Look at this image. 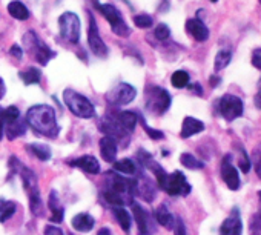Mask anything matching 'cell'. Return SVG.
I'll use <instances>...</instances> for the list:
<instances>
[{
  "label": "cell",
  "instance_id": "6da1fadb",
  "mask_svg": "<svg viewBox=\"0 0 261 235\" xmlns=\"http://www.w3.org/2000/svg\"><path fill=\"white\" fill-rule=\"evenodd\" d=\"M27 123L37 133L49 139H56L60 126L56 119V112L48 105H36L27 112Z\"/></svg>",
  "mask_w": 261,
  "mask_h": 235
},
{
  "label": "cell",
  "instance_id": "7a4b0ae2",
  "mask_svg": "<svg viewBox=\"0 0 261 235\" xmlns=\"http://www.w3.org/2000/svg\"><path fill=\"white\" fill-rule=\"evenodd\" d=\"M63 101L66 105V108L80 119H91L95 114V108L91 103V100H88L85 95L75 92L74 89H65L63 91Z\"/></svg>",
  "mask_w": 261,
  "mask_h": 235
},
{
  "label": "cell",
  "instance_id": "3957f363",
  "mask_svg": "<svg viewBox=\"0 0 261 235\" xmlns=\"http://www.w3.org/2000/svg\"><path fill=\"white\" fill-rule=\"evenodd\" d=\"M171 95L166 89L160 86H149L146 89V109L154 115L165 114L171 106Z\"/></svg>",
  "mask_w": 261,
  "mask_h": 235
},
{
  "label": "cell",
  "instance_id": "277c9868",
  "mask_svg": "<svg viewBox=\"0 0 261 235\" xmlns=\"http://www.w3.org/2000/svg\"><path fill=\"white\" fill-rule=\"evenodd\" d=\"M23 42H25L27 49L30 51V54H33V57H34L42 66H46L48 62L56 56V54L48 48V45H45L43 40H42L34 31H28V33L23 36Z\"/></svg>",
  "mask_w": 261,
  "mask_h": 235
},
{
  "label": "cell",
  "instance_id": "5b68a950",
  "mask_svg": "<svg viewBox=\"0 0 261 235\" xmlns=\"http://www.w3.org/2000/svg\"><path fill=\"white\" fill-rule=\"evenodd\" d=\"M95 5H97L98 11L105 16V19L109 22L112 31H114L117 36H120V37H127V36L130 34L129 27L126 25V22L123 20V17H121V14H120V11H118L114 5H111V4H95Z\"/></svg>",
  "mask_w": 261,
  "mask_h": 235
},
{
  "label": "cell",
  "instance_id": "8992f818",
  "mask_svg": "<svg viewBox=\"0 0 261 235\" xmlns=\"http://www.w3.org/2000/svg\"><path fill=\"white\" fill-rule=\"evenodd\" d=\"M218 112L223 119H226L227 122H232L238 117L243 115V111H244V106H243V100L237 95H232V94H226L223 95L218 103Z\"/></svg>",
  "mask_w": 261,
  "mask_h": 235
},
{
  "label": "cell",
  "instance_id": "52a82bcc",
  "mask_svg": "<svg viewBox=\"0 0 261 235\" xmlns=\"http://www.w3.org/2000/svg\"><path fill=\"white\" fill-rule=\"evenodd\" d=\"M60 36L69 43H79L80 40V19L74 13H63L59 19Z\"/></svg>",
  "mask_w": 261,
  "mask_h": 235
},
{
  "label": "cell",
  "instance_id": "ba28073f",
  "mask_svg": "<svg viewBox=\"0 0 261 235\" xmlns=\"http://www.w3.org/2000/svg\"><path fill=\"white\" fill-rule=\"evenodd\" d=\"M160 188L163 191H166L169 195H188L191 192V189H192L191 185L188 183L186 177L180 171L168 174Z\"/></svg>",
  "mask_w": 261,
  "mask_h": 235
},
{
  "label": "cell",
  "instance_id": "9c48e42d",
  "mask_svg": "<svg viewBox=\"0 0 261 235\" xmlns=\"http://www.w3.org/2000/svg\"><path fill=\"white\" fill-rule=\"evenodd\" d=\"M137 95V89L129 83H118L108 92V101L115 106L129 105Z\"/></svg>",
  "mask_w": 261,
  "mask_h": 235
},
{
  "label": "cell",
  "instance_id": "30bf717a",
  "mask_svg": "<svg viewBox=\"0 0 261 235\" xmlns=\"http://www.w3.org/2000/svg\"><path fill=\"white\" fill-rule=\"evenodd\" d=\"M88 17H89V30H88V45L89 49L100 59H105L108 56V46L105 45V42L100 37L98 28H97V22L92 16L91 11H88Z\"/></svg>",
  "mask_w": 261,
  "mask_h": 235
},
{
  "label": "cell",
  "instance_id": "8fae6325",
  "mask_svg": "<svg viewBox=\"0 0 261 235\" xmlns=\"http://www.w3.org/2000/svg\"><path fill=\"white\" fill-rule=\"evenodd\" d=\"M243 233V223L237 207L232 209V214L223 221L220 226V235H241Z\"/></svg>",
  "mask_w": 261,
  "mask_h": 235
},
{
  "label": "cell",
  "instance_id": "7c38bea8",
  "mask_svg": "<svg viewBox=\"0 0 261 235\" xmlns=\"http://www.w3.org/2000/svg\"><path fill=\"white\" fill-rule=\"evenodd\" d=\"M221 177L229 189L237 191L240 188V175H238V171L230 163V155H226L221 163Z\"/></svg>",
  "mask_w": 261,
  "mask_h": 235
},
{
  "label": "cell",
  "instance_id": "4fadbf2b",
  "mask_svg": "<svg viewBox=\"0 0 261 235\" xmlns=\"http://www.w3.org/2000/svg\"><path fill=\"white\" fill-rule=\"evenodd\" d=\"M112 119L117 122V125L126 131L127 134H130L136 126H137V122H139V114L137 112H133V111H120L117 114H114Z\"/></svg>",
  "mask_w": 261,
  "mask_h": 235
},
{
  "label": "cell",
  "instance_id": "5bb4252c",
  "mask_svg": "<svg viewBox=\"0 0 261 235\" xmlns=\"http://www.w3.org/2000/svg\"><path fill=\"white\" fill-rule=\"evenodd\" d=\"M133 212H134V217H136V221H137V226H139V230L142 235H149L152 229L151 226V217L149 214L139 204V203H133Z\"/></svg>",
  "mask_w": 261,
  "mask_h": 235
},
{
  "label": "cell",
  "instance_id": "9a60e30c",
  "mask_svg": "<svg viewBox=\"0 0 261 235\" xmlns=\"http://www.w3.org/2000/svg\"><path fill=\"white\" fill-rule=\"evenodd\" d=\"M186 31L197 42H206L209 39V30L200 19H189L186 22Z\"/></svg>",
  "mask_w": 261,
  "mask_h": 235
},
{
  "label": "cell",
  "instance_id": "2e32d148",
  "mask_svg": "<svg viewBox=\"0 0 261 235\" xmlns=\"http://www.w3.org/2000/svg\"><path fill=\"white\" fill-rule=\"evenodd\" d=\"M69 165L77 166V168H80L82 171H85L88 174H98L100 172V163L92 155H82L80 159L72 160Z\"/></svg>",
  "mask_w": 261,
  "mask_h": 235
},
{
  "label": "cell",
  "instance_id": "e0dca14e",
  "mask_svg": "<svg viewBox=\"0 0 261 235\" xmlns=\"http://www.w3.org/2000/svg\"><path fill=\"white\" fill-rule=\"evenodd\" d=\"M100 152H101V157L105 162L108 163H112L117 157V142L115 139L109 137V136H105L101 140H100Z\"/></svg>",
  "mask_w": 261,
  "mask_h": 235
},
{
  "label": "cell",
  "instance_id": "ac0fdd59",
  "mask_svg": "<svg viewBox=\"0 0 261 235\" xmlns=\"http://www.w3.org/2000/svg\"><path fill=\"white\" fill-rule=\"evenodd\" d=\"M203 129H204L203 122H200L198 119H194V117H186L183 120V126H181V137L189 139V137L201 133Z\"/></svg>",
  "mask_w": 261,
  "mask_h": 235
},
{
  "label": "cell",
  "instance_id": "d6986e66",
  "mask_svg": "<svg viewBox=\"0 0 261 235\" xmlns=\"http://www.w3.org/2000/svg\"><path fill=\"white\" fill-rule=\"evenodd\" d=\"M71 224H72V227H74L75 230L89 232V230L94 227L95 221H94V218H92L89 214H77V215L72 218Z\"/></svg>",
  "mask_w": 261,
  "mask_h": 235
},
{
  "label": "cell",
  "instance_id": "ffe728a7",
  "mask_svg": "<svg viewBox=\"0 0 261 235\" xmlns=\"http://www.w3.org/2000/svg\"><path fill=\"white\" fill-rule=\"evenodd\" d=\"M136 195L143 197L146 201H152L155 198V189L151 180H146V178H143L142 181L136 180Z\"/></svg>",
  "mask_w": 261,
  "mask_h": 235
},
{
  "label": "cell",
  "instance_id": "44dd1931",
  "mask_svg": "<svg viewBox=\"0 0 261 235\" xmlns=\"http://www.w3.org/2000/svg\"><path fill=\"white\" fill-rule=\"evenodd\" d=\"M49 209H51V212H53L51 221H53V223H62V221H63V215H65V209H63V206L60 204V200H59L56 191H53L51 195H49Z\"/></svg>",
  "mask_w": 261,
  "mask_h": 235
},
{
  "label": "cell",
  "instance_id": "7402d4cb",
  "mask_svg": "<svg viewBox=\"0 0 261 235\" xmlns=\"http://www.w3.org/2000/svg\"><path fill=\"white\" fill-rule=\"evenodd\" d=\"M155 218H157V221H159L163 227L174 229L175 218H174V215L168 211L166 204H162V206L157 207V211H155Z\"/></svg>",
  "mask_w": 261,
  "mask_h": 235
},
{
  "label": "cell",
  "instance_id": "603a6c76",
  "mask_svg": "<svg viewBox=\"0 0 261 235\" xmlns=\"http://www.w3.org/2000/svg\"><path fill=\"white\" fill-rule=\"evenodd\" d=\"M8 13H10L11 17L17 19V20H27L30 17L28 8L22 2H19V0H14V2H11L8 5Z\"/></svg>",
  "mask_w": 261,
  "mask_h": 235
},
{
  "label": "cell",
  "instance_id": "cb8c5ba5",
  "mask_svg": "<svg viewBox=\"0 0 261 235\" xmlns=\"http://www.w3.org/2000/svg\"><path fill=\"white\" fill-rule=\"evenodd\" d=\"M19 77L23 80L25 85H36V83H39L40 79H42V71H40L39 68L31 66V68H27V69L20 71V72H19Z\"/></svg>",
  "mask_w": 261,
  "mask_h": 235
},
{
  "label": "cell",
  "instance_id": "d4e9b609",
  "mask_svg": "<svg viewBox=\"0 0 261 235\" xmlns=\"http://www.w3.org/2000/svg\"><path fill=\"white\" fill-rule=\"evenodd\" d=\"M114 215H115L120 227L127 232L130 229V223H133V218H130L129 212L124 211V207H114Z\"/></svg>",
  "mask_w": 261,
  "mask_h": 235
},
{
  "label": "cell",
  "instance_id": "484cf974",
  "mask_svg": "<svg viewBox=\"0 0 261 235\" xmlns=\"http://www.w3.org/2000/svg\"><path fill=\"white\" fill-rule=\"evenodd\" d=\"M230 59H232V54L230 51H226V49H221L217 53L215 56V62H214V69L218 72L221 69H224L229 63H230Z\"/></svg>",
  "mask_w": 261,
  "mask_h": 235
},
{
  "label": "cell",
  "instance_id": "4316f807",
  "mask_svg": "<svg viewBox=\"0 0 261 235\" xmlns=\"http://www.w3.org/2000/svg\"><path fill=\"white\" fill-rule=\"evenodd\" d=\"M16 212V203L8 200H0V221H7Z\"/></svg>",
  "mask_w": 261,
  "mask_h": 235
},
{
  "label": "cell",
  "instance_id": "83f0119b",
  "mask_svg": "<svg viewBox=\"0 0 261 235\" xmlns=\"http://www.w3.org/2000/svg\"><path fill=\"white\" fill-rule=\"evenodd\" d=\"M30 151L42 162H46L51 159V149L46 145H40V143H33L30 145Z\"/></svg>",
  "mask_w": 261,
  "mask_h": 235
},
{
  "label": "cell",
  "instance_id": "f1b7e54d",
  "mask_svg": "<svg viewBox=\"0 0 261 235\" xmlns=\"http://www.w3.org/2000/svg\"><path fill=\"white\" fill-rule=\"evenodd\" d=\"M114 169L117 172H121V174H126V175H130V174H136V165L133 160L129 159H124V160H120V162H115L114 163Z\"/></svg>",
  "mask_w": 261,
  "mask_h": 235
},
{
  "label": "cell",
  "instance_id": "f546056e",
  "mask_svg": "<svg viewBox=\"0 0 261 235\" xmlns=\"http://www.w3.org/2000/svg\"><path fill=\"white\" fill-rule=\"evenodd\" d=\"M7 133H8V139L10 140H14V139H17V137H20V136L25 134V123L19 119L14 123L7 125Z\"/></svg>",
  "mask_w": 261,
  "mask_h": 235
},
{
  "label": "cell",
  "instance_id": "4dcf8cb0",
  "mask_svg": "<svg viewBox=\"0 0 261 235\" xmlns=\"http://www.w3.org/2000/svg\"><path fill=\"white\" fill-rule=\"evenodd\" d=\"M180 162L185 168L188 169H201L204 168V162L198 160L197 157H194L192 154H181L180 157Z\"/></svg>",
  "mask_w": 261,
  "mask_h": 235
},
{
  "label": "cell",
  "instance_id": "1f68e13d",
  "mask_svg": "<svg viewBox=\"0 0 261 235\" xmlns=\"http://www.w3.org/2000/svg\"><path fill=\"white\" fill-rule=\"evenodd\" d=\"M171 82L175 88L181 89L189 85V74L186 71H175L171 77Z\"/></svg>",
  "mask_w": 261,
  "mask_h": 235
},
{
  "label": "cell",
  "instance_id": "d6a6232c",
  "mask_svg": "<svg viewBox=\"0 0 261 235\" xmlns=\"http://www.w3.org/2000/svg\"><path fill=\"white\" fill-rule=\"evenodd\" d=\"M19 119H20V111H19V108H16V106H8V108L4 111V122H5L7 125L14 123V122L19 120Z\"/></svg>",
  "mask_w": 261,
  "mask_h": 235
},
{
  "label": "cell",
  "instance_id": "836d02e7",
  "mask_svg": "<svg viewBox=\"0 0 261 235\" xmlns=\"http://www.w3.org/2000/svg\"><path fill=\"white\" fill-rule=\"evenodd\" d=\"M154 23L152 17L149 14H137L134 16V25L137 28H142V30H146V28H151Z\"/></svg>",
  "mask_w": 261,
  "mask_h": 235
},
{
  "label": "cell",
  "instance_id": "e575fe53",
  "mask_svg": "<svg viewBox=\"0 0 261 235\" xmlns=\"http://www.w3.org/2000/svg\"><path fill=\"white\" fill-rule=\"evenodd\" d=\"M30 207H31L33 215H36V217L43 215V204H42L40 195H33V197H30Z\"/></svg>",
  "mask_w": 261,
  "mask_h": 235
},
{
  "label": "cell",
  "instance_id": "d590c367",
  "mask_svg": "<svg viewBox=\"0 0 261 235\" xmlns=\"http://www.w3.org/2000/svg\"><path fill=\"white\" fill-rule=\"evenodd\" d=\"M238 149H240V159H238V165H240L241 171H243L244 174H247V172L250 171V166H252V163H250V159L247 157V154H246L244 148H238Z\"/></svg>",
  "mask_w": 261,
  "mask_h": 235
},
{
  "label": "cell",
  "instance_id": "8d00e7d4",
  "mask_svg": "<svg viewBox=\"0 0 261 235\" xmlns=\"http://www.w3.org/2000/svg\"><path fill=\"white\" fill-rule=\"evenodd\" d=\"M154 36H155V39H159V40H168V39H169V36H171V30H169V27H168V25L160 23V25L155 28Z\"/></svg>",
  "mask_w": 261,
  "mask_h": 235
},
{
  "label": "cell",
  "instance_id": "74e56055",
  "mask_svg": "<svg viewBox=\"0 0 261 235\" xmlns=\"http://www.w3.org/2000/svg\"><path fill=\"white\" fill-rule=\"evenodd\" d=\"M250 233L261 235V214L259 212H256L250 220Z\"/></svg>",
  "mask_w": 261,
  "mask_h": 235
},
{
  "label": "cell",
  "instance_id": "f35d334b",
  "mask_svg": "<svg viewBox=\"0 0 261 235\" xmlns=\"http://www.w3.org/2000/svg\"><path fill=\"white\" fill-rule=\"evenodd\" d=\"M139 120L142 122V125H143V128H145V131L148 133V136L151 137V139H154V140H160V139H163L165 137V134L162 133V131H157V129H152V128H149L146 123H145V120L140 117V114H139Z\"/></svg>",
  "mask_w": 261,
  "mask_h": 235
},
{
  "label": "cell",
  "instance_id": "ab89813d",
  "mask_svg": "<svg viewBox=\"0 0 261 235\" xmlns=\"http://www.w3.org/2000/svg\"><path fill=\"white\" fill-rule=\"evenodd\" d=\"M253 166H255V172L256 175L261 178V145L256 148V151L253 152Z\"/></svg>",
  "mask_w": 261,
  "mask_h": 235
},
{
  "label": "cell",
  "instance_id": "60d3db41",
  "mask_svg": "<svg viewBox=\"0 0 261 235\" xmlns=\"http://www.w3.org/2000/svg\"><path fill=\"white\" fill-rule=\"evenodd\" d=\"M174 230H175V235H186V227L181 218H175Z\"/></svg>",
  "mask_w": 261,
  "mask_h": 235
},
{
  "label": "cell",
  "instance_id": "b9f144b4",
  "mask_svg": "<svg viewBox=\"0 0 261 235\" xmlns=\"http://www.w3.org/2000/svg\"><path fill=\"white\" fill-rule=\"evenodd\" d=\"M252 65L255 68L261 69V48H258L252 53Z\"/></svg>",
  "mask_w": 261,
  "mask_h": 235
},
{
  "label": "cell",
  "instance_id": "7bdbcfd3",
  "mask_svg": "<svg viewBox=\"0 0 261 235\" xmlns=\"http://www.w3.org/2000/svg\"><path fill=\"white\" fill-rule=\"evenodd\" d=\"M10 54H11L13 57H16V59H19V60L23 57V51H22V48H20L19 45H13L11 49H10Z\"/></svg>",
  "mask_w": 261,
  "mask_h": 235
},
{
  "label": "cell",
  "instance_id": "ee69618b",
  "mask_svg": "<svg viewBox=\"0 0 261 235\" xmlns=\"http://www.w3.org/2000/svg\"><path fill=\"white\" fill-rule=\"evenodd\" d=\"M45 235H65L62 229L56 227V226H46L45 227Z\"/></svg>",
  "mask_w": 261,
  "mask_h": 235
},
{
  "label": "cell",
  "instance_id": "f6af8a7d",
  "mask_svg": "<svg viewBox=\"0 0 261 235\" xmlns=\"http://www.w3.org/2000/svg\"><path fill=\"white\" fill-rule=\"evenodd\" d=\"M255 103H256V106L261 109V79H259V82H258V92H256V97H255Z\"/></svg>",
  "mask_w": 261,
  "mask_h": 235
},
{
  "label": "cell",
  "instance_id": "bcb514c9",
  "mask_svg": "<svg viewBox=\"0 0 261 235\" xmlns=\"http://www.w3.org/2000/svg\"><path fill=\"white\" fill-rule=\"evenodd\" d=\"M4 126H5V122H4V111L0 109V139L4 136Z\"/></svg>",
  "mask_w": 261,
  "mask_h": 235
},
{
  "label": "cell",
  "instance_id": "7dc6e473",
  "mask_svg": "<svg viewBox=\"0 0 261 235\" xmlns=\"http://www.w3.org/2000/svg\"><path fill=\"white\" fill-rule=\"evenodd\" d=\"M220 82H221V79H220V77H215V75H212V77H211V86H212V88L218 86V85H220Z\"/></svg>",
  "mask_w": 261,
  "mask_h": 235
},
{
  "label": "cell",
  "instance_id": "c3c4849f",
  "mask_svg": "<svg viewBox=\"0 0 261 235\" xmlns=\"http://www.w3.org/2000/svg\"><path fill=\"white\" fill-rule=\"evenodd\" d=\"M189 88H191V91H195L198 95H201V92H203V91H201V86H200L198 83H195V85H191Z\"/></svg>",
  "mask_w": 261,
  "mask_h": 235
},
{
  "label": "cell",
  "instance_id": "681fc988",
  "mask_svg": "<svg viewBox=\"0 0 261 235\" xmlns=\"http://www.w3.org/2000/svg\"><path fill=\"white\" fill-rule=\"evenodd\" d=\"M97 235H112V233H111V229H109V227H101V229L97 232Z\"/></svg>",
  "mask_w": 261,
  "mask_h": 235
},
{
  "label": "cell",
  "instance_id": "f907efd6",
  "mask_svg": "<svg viewBox=\"0 0 261 235\" xmlns=\"http://www.w3.org/2000/svg\"><path fill=\"white\" fill-rule=\"evenodd\" d=\"M4 95H5V83L2 79H0V100L4 98Z\"/></svg>",
  "mask_w": 261,
  "mask_h": 235
},
{
  "label": "cell",
  "instance_id": "816d5d0a",
  "mask_svg": "<svg viewBox=\"0 0 261 235\" xmlns=\"http://www.w3.org/2000/svg\"><path fill=\"white\" fill-rule=\"evenodd\" d=\"M258 197H259V201H261V191L258 192ZM259 214H261V209H259Z\"/></svg>",
  "mask_w": 261,
  "mask_h": 235
},
{
  "label": "cell",
  "instance_id": "f5cc1de1",
  "mask_svg": "<svg viewBox=\"0 0 261 235\" xmlns=\"http://www.w3.org/2000/svg\"><path fill=\"white\" fill-rule=\"evenodd\" d=\"M211 2H212V4H215V2H218V0H211Z\"/></svg>",
  "mask_w": 261,
  "mask_h": 235
},
{
  "label": "cell",
  "instance_id": "db71d44e",
  "mask_svg": "<svg viewBox=\"0 0 261 235\" xmlns=\"http://www.w3.org/2000/svg\"><path fill=\"white\" fill-rule=\"evenodd\" d=\"M259 4H261V0H259Z\"/></svg>",
  "mask_w": 261,
  "mask_h": 235
},
{
  "label": "cell",
  "instance_id": "11a10c76",
  "mask_svg": "<svg viewBox=\"0 0 261 235\" xmlns=\"http://www.w3.org/2000/svg\"><path fill=\"white\" fill-rule=\"evenodd\" d=\"M71 235H72V233H71Z\"/></svg>",
  "mask_w": 261,
  "mask_h": 235
}]
</instances>
